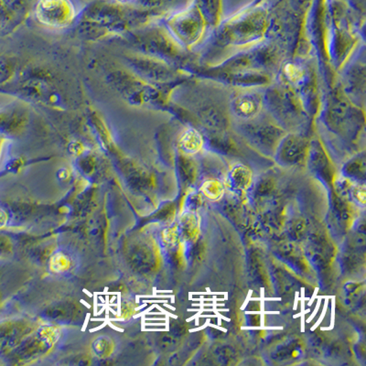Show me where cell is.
Returning a JSON list of instances; mask_svg holds the SVG:
<instances>
[{"instance_id":"10","label":"cell","mask_w":366,"mask_h":366,"mask_svg":"<svg viewBox=\"0 0 366 366\" xmlns=\"http://www.w3.org/2000/svg\"><path fill=\"white\" fill-rule=\"evenodd\" d=\"M251 178H252V174L249 169L245 166H237L232 169L229 174V186L234 190H245L249 186Z\"/></svg>"},{"instance_id":"9","label":"cell","mask_w":366,"mask_h":366,"mask_svg":"<svg viewBox=\"0 0 366 366\" xmlns=\"http://www.w3.org/2000/svg\"><path fill=\"white\" fill-rule=\"evenodd\" d=\"M204 141L201 134L195 128H189L180 138V146L185 152L195 154L203 149Z\"/></svg>"},{"instance_id":"6","label":"cell","mask_w":366,"mask_h":366,"mask_svg":"<svg viewBox=\"0 0 366 366\" xmlns=\"http://www.w3.org/2000/svg\"><path fill=\"white\" fill-rule=\"evenodd\" d=\"M204 29V20L199 10H193L178 21L177 29L187 42H195Z\"/></svg>"},{"instance_id":"13","label":"cell","mask_w":366,"mask_h":366,"mask_svg":"<svg viewBox=\"0 0 366 366\" xmlns=\"http://www.w3.org/2000/svg\"><path fill=\"white\" fill-rule=\"evenodd\" d=\"M285 75L289 80L296 82L302 76V71L297 65L289 64L285 66Z\"/></svg>"},{"instance_id":"12","label":"cell","mask_w":366,"mask_h":366,"mask_svg":"<svg viewBox=\"0 0 366 366\" xmlns=\"http://www.w3.org/2000/svg\"><path fill=\"white\" fill-rule=\"evenodd\" d=\"M201 7L204 16L210 21H214L219 10V0H202Z\"/></svg>"},{"instance_id":"8","label":"cell","mask_w":366,"mask_h":366,"mask_svg":"<svg viewBox=\"0 0 366 366\" xmlns=\"http://www.w3.org/2000/svg\"><path fill=\"white\" fill-rule=\"evenodd\" d=\"M303 354L304 349L300 341L291 340L278 346L273 354V358L278 362H289V361L300 360Z\"/></svg>"},{"instance_id":"1","label":"cell","mask_w":366,"mask_h":366,"mask_svg":"<svg viewBox=\"0 0 366 366\" xmlns=\"http://www.w3.org/2000/svg\"><path fill=\"white\" fill-rule=\"evenodd\" d=\"M38 17L53 26L64 25L73 17V8L69 0H40L37 8Z\"/></svg>"},{"instance_id":"4","label":"cell","mask_w":366,"mask_h":366,"mask_svg":"<svg viewBox=\"0 0 366 366\" xmlns=\"http://www.w3.org/2000/svg\"><path fill=\"white\" fill-rule=\"evenodd\" d=\"M265 21L263 18L252 17L239 21L234 25L229 26L226 35L233 40L245 42V40L253 39L261 35L264 31Z\"/></svg>"},{"instance_id":"14","label":"cell","mask_w":366,"mask_h":366,"mask_svg":"<svg viewBox=\"0 0 366 366\" xmlns=\"http://www.w3.org/2000/svg\"><path fill=\"white\" fill-rule=\"evenodd\" d=\"M354 197L359 204H365V187L358 186L354 190Z\"/></svg>"},{"instance_id":"2","label":"cell","mask_w":366,"mask_h":366,"mask_svg":"<svg viewBox=\"0 0 366 366\" xmlns=\"http://www.w3.org/2000/svg\"><path fill=\"white\" fill-rule=\"evenodd\" d=\"M263 108L261 95L252 92L240 93L233 98L231 109L234 116L243 120L255 119Z\"/></svg>"},{"instance_id":"5","label":"cell","mask_w":366,"mask_h":366,"mask_svg":"<svg viewBox=\"0 0 366 366\" xmlns=\"http://www.w3.org/2000/svg\"><path fill=\"white\" fill-rule=\"evenodd\" d=\"M198 117L204 127L214 132H223L228 127V117L223 109L214 103H203L199 108Z\"/></svg>"},{"instance_id":"7","label":"cell","mask_w":366,"mask_h":366,"mask_svg":"<svg viewBox=\"0 0 366 366\" xmlns=\"http://www.w3.org/2000/svg\"><path fill=\"white\" fill-rule=\"evenodd\" d=\"M307 151V143L299 136H291L284 138L280 149V157L286 163L302 162Z\"/></svg>"},{"instance_id":"3","label":"cell","mask_w":366,"mask_h":366,"mask_svg":"<svg viewBox=\"0 0 366 366\" xmlns=\"http://www.w3.org/2000/svg\"><path fill=\"white\" fill-rule=\"evenodd\" d=\"M245 135L255 145L266 147H273L275 145L280 143V139L283 138V131L269 124H256L247 125L245 128Z\"/></svg>"},{"instance_id":"11","label":"cell","mask_w":366,"mask_h":366,"mask_svg":"<svg viewBox=\"0 0 366 366\" xmlns=\"http://www.w3.org/2000/svg\"><path fill=\"white\" fill-rule=\"evenodd\" d=\"M204 196L210 200H217L222 197L223 193V186L222 183L218 180H207L204 183L203 188H202Z\"/></svg>"}]
</instances>
